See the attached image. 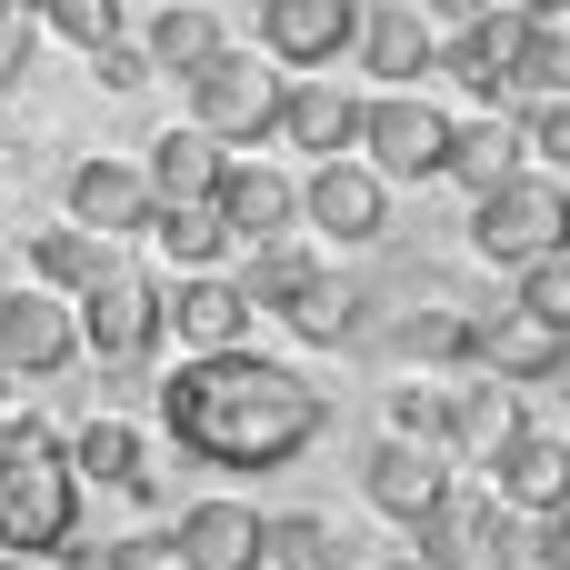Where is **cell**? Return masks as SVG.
Segmentation results:
<instances>
[{"label":"cell","mask_w":570,"mask_h":570,"mask_svg":"<svg viewBox=\"0 0 570 570\" xmlns=\"http://www.w3.org/2000/svg\"><path fill=\"white\" fill-rule=\"evenodd\" d=\"M451 481H461V471H451L441 451H421V441H381V451L361 461V501H371L381 521H401V531H411Z\"/></svg>","instance_id":"obj_18"},{"label":"cell","mask_w":570,"mask_h":570,"mask_svg":"<svg viewBox=\"0 0 570 570\" xmlns=\"http://www.w3.org/2000/svg\"><path fill=\"white\" fill-rule=\"evenodd\" d=\"M160 341H180V361H220V351H250V301L210 271V281H180L160 291Z\"/></svg>","instance_id":"obj_14"},{"label":"cell","mask_w":570,"mask_h":570,"mask_svg":"<svg viewBox=\"0 0 570 570\" xmlns=\"http://www.w3.org/2000/svg\"><path fill=\"white\" fill-rule=\"evenodd\" d=\"M0 561H80V481L40 411L0 421Z\"/></svg>","instance_id":"obj_2"},{"label":"cell","mask_w":570,"mask_h":570,"mask_svg":"<svg viewBox=\"0 0 570 570\" xmlns=\"http://www.w3.org/2000/svg\"><path fill=\"white\" fill-rule=\"evenodd\" d=\"M100 271H110V250H100L90 230H70V220H60V230H30V291H50V301H80Z\"/></svg>","instance_id":"obj_26"},{"label":"cell","mask_w":570,"mask_h":570,"mask_svg":"<svg viewBox=\"0 0 570 570\" xmlns=\"http://www.w3.org/2000/svg\"><path fill=\"white\" fill-rule=\"evenodd\" d=\"M521 170H531V150H521V110L451 120V160H441V180H461V190L481 200V190H501V180H521Z\"/></svg>","instance_id":"obj_21"},{"label":"cell","mask_w":570,"mask_h":570,"mask_svg":"<svg viewBox=\"0 0 570 570\" xmlns=\"http://www.w3.org/2000/svg\"><path fill=\"white\" fill-rule=\"evenodd\" d=\"M271 130L291 140V150H321V160H351L361 150V90L351 80H281V110H271Z\"/></svg>","instance_id":"obj_15"},{"label":"cell","mask_w":570,"mask_h":570,"mask_svg":"<svg viewBox=\"0 0 570 570\" xmlns=\"http://www.w3.org/2000/svg\"><path fill=\"white\" fill-rule=\"evenodd\" d=\"M481 471H491L481 491H491L511 521H561V511H570V431L521 421V431H511V441H501Z\"/></svg>","instance_id":"obj_8"},{"label":"cell","mask_w":570,"mask_h":570,"mask_svg":"<svg viewBox=\"0 0 570 570\" xmlns=\"http://www.w3.org/2000/svg\"><path fill=\"white\" fill-rule=\"evenodd\" d=\"M0 570H50V561H0Z\"/></svg>","instance_id":"obj_42"},{"label":"cell","mask_w":570,"mask_h":570,"mask_svg":"<svg viewBox=\"0 0 570 570\" xmlns=\"http://www.w3.org/2000/svg\"><path fill=\"white\" fill-rule=\"evenodd\" d=\"M180 100H190V130L210 140V150H230V140H261L271 130V110H281V70L261 60V50H220V60H200L190 80H180Z\"/></svg>","instance_id":"obj_7"},{"label":"cell","mask_w":570,"mask_h":570,"mask_svg":"<svg viewBox=\"0 0 570 570\" xmlns=\"http://www.w3.org/2000/svg\"><path fill=\"white\" fill-rule=\"evenodd\" d=\"M471 250H481L491 271L570 261V190H561V180H541V170H521V180L481 190V200H471Z\"/></svg>","instance_id":"obj_4"},{"label":"cell","mask_w":570,"mask_h":570,"mask_svg":"<svg viewBox=\"0 0 570 570\" xmlns=\"http://www.w3.org/2000/svg\"><path fill=\"white\" fill-rule=\"evenodd\" d=\"M321 271H331V261H321L311 240H261V250H240V271H220V281H230V291L250 301V321H261V311H291Z\"/></svg>","instance_id":"obj_25"},{"label":"cell","mask_w":570,"mask_h":570,"mask_svg":"<svg viewBox=\"0 0 570 570\" xmlns=\"http://www.w3.org/2000/svg\"><path fill=\"white\" fill-rule=\"evenodd\" d=\"M281 321H291L311 351H351V331H361V291H351L341 271H321V281H311V291H301Z\"/></svg>","instance_id":"obj_29"},{"label":"cell","mask_w":570,"mask_h":570,"mask_svg":"<svg viewBox=\"0 0 570 570\" xmlns=\"http://www.w3.org/2000/svg\"><path fill=\"white\" fill-rule=\"evenodd\" d=\"M341 551H351V541H341L331 511H271V521H261V561L271 570H341Z\"/></svg>","instance_id":"obj_27"},{"label":"cell","mask_w":570,"mask_h":570,"mask_svg":"<svg viewBox=\"0 0 570 570\" xmlns=\"http://www.w3.org/2000/svg\"><path fill=\"white\" fill-rule=\"evenodd\" d=\"M411 561H431V570H531V521H511L481 481H451L421 521H411Z\"/></svg>","instance_id":"obj_3"},{"label":"cell","mask_w":570,"mask_h":570,"mask_svg":"<svg viewBox=\"0 0 570 570\" xmlns=\"http://www.w3.org/2000/svg\"><path fill=\"white\" fill-rule=\"evenodd\" d=\"M60 451H70V481H80V491L160 501V481H150V441H140L130 421H110V411H100V421H80V431H70Z\"/></svg>","instance_id":"obj_17"},{"label":"cell","mask_w":570,"mask_h":570,"mask_svg":"<svg viewBox=\"0 0 570 570\" xmlns=\"http://www.w3.org/2000/svg\"><path fill=\"white\" fill-rule=\"evenodd\" d=\"M351 50H361V70H371L381 90H421V70L441 60V40H431V30H421L401 0H371V10H361V40H351Z\"/></svg>","instance_id":"obj_23"},{"label":"cell","mask_w":570,"mask_h":570,"mask_svg":"<svg viewBox=\"0 0 570 570\" xmlns=\"http://www.w3.org/2000/svg\"><path fill=\"white\" fill-rule=\"evenodd\" d=\"M210 210H220L230 250L301 240V180H291V170H271V160H230V170H220V190H210Z\"/></svg>","instance_id":"obj_11"},{"label":"cell","mask_w":570,"mask_h":570,"mask_svg":"<svg viewBox=\"0 0 570 570\" xmlns=\"http://www.w3.org/2000/svg\"><path fill=\"white\" fill-rule=\"evenodd\" d=\"M220 170H230V150H210L190 120H170L150 140V160H140V190H150V210H210Z\"/></svg>","instance_id":"obj_20"},{"label":"cell","mask_w":570,"mask_h":570,"mask_svg":"<svg viewBox=\"0 0 570 570\" xmlns=\"http://www.w3.org/2000/svg\"><path fill=\"white\" fill-rule=\"evenodd\" d=\"M100 570H180V561H170V531H130V541H100Z\"/></svg>","instance_id":"obj_38"},{"label":"cell","mask_w":570,"mask_h":570,"mask_svg":"<svg viewBox=\"0 0 570 570\" xmlns=\"http://www.w3.org/2000/svg\"><path fill=\"white\" fill-rule=\"evenodd\" d=\"M561 401H570V361H561Z\"/></svg>","instance_id":"obj_43"},{"label":"cell","mask_w":570,"mask_h":570,"mask_svg":"<svg viewBox=\"0 0 570 570\" xmlns=\"http://www.w3.org/2000/svg\"><path fill=\"white\" fill-rule=\"evenodd\" d=\"M90 80H100V90H120V100H130V90H150L140 40H130V30H120V40H100V50H90Z\"/></svg>","instance_id":"obj_36"},{"label":"cell","mask_w":570,"mask_h":570,"mask_svg":"<svg viewBox=\"0 0 570 570\" xmlns=\"http://www.w3.org/2000/svg\"><path fill=\"white\" fill-rule=\"evenodd\" d=\"M461 361H471V381H501V391H531V381H561L570 341H551V331H531L521 311H481V301H471V341H461Z\"/></svg>","instance_id":"obj_12"},{"label":"cell","mask_w":570,"mask_h":570,"mask_svg":"<svg viewBox=\"0 0 570 570\" xmlns=\"http://www.w3.org/2000/svg\"><path fill=\"white\" fill-rule=\"evenodd\" d=\"M301 220H311L321 240H341V250H371V240L391 230V190H381L361 160H321V170L301 180Z\"/></svg>","instance_id":"obj_13"},{"label":"cell","mask_w":570,"mask_h":570,"mask_svg":"<svg viewBox=\"0 0 570 570\" xmlns=\"http://www.w3.org/2000/svg\"><path fill=\"white\" fill-rule=\"evenodd\" d=\"M0 240H10V190H0Z\"/></svg>","instance_id":"obj_41"},{"label":"cell","mask_w":570,"mask_h":570,"mask_svg":"<svg viewBox=\"0 0 570 570\" xmlns=\"http://www.w3.org/2000/svg\"><path fill=\"white\" fill-rule=\"evenodd\" d=\"M70 331H80V351H90L100 371H140V361L160 351V281L130 271V261H110V271L70 301Z\"/></svg>","instance_id":"obj_6"},{"label":"cell","mask_w":570,"mask_h":570,"mask_svg":"<svg viewBox=\"0 0 570 570\" xmlns=\"http://www.w3.org/2000/svg\"><path fill=\"white\" fill-rule=\"evenodd\" d=\"M371 570H431V561H411V551H401V561H371Z\"/></svg>","instance_id":"obj_40"},{"label":"cell","mask_w":570,"mask_h":570,"mask_svg":"<svg viewBox=\"0 0 570 570\" xmlns=\"http://www.w3.org/2000/svg\"><path fill=\"white\" fill-rule=\"evenodd\" d=\"M230 50V30H220V10H200V0H160L150 10V30H140V60H150V80L170 70V80H190L200 60H220Z\"/></svg>","instance_id":"obj_24"},{"label":"cell","mask_w":570,"mask_h":570,"mask_svg":"<svg viewBox=\"0 0 570 570\" xmlns=\"http://www.w3.org/2000/svg\"><path fill=\"white\" fill-rule=\"evenodd\" d=\"M170 561L180 570H261V511L250 501H190L170 521Z\"/></svg>","instance_id":"obj_19"},{"label":"cell","mask_w":570,"mask_h":570,"mask_svg":"<svg viewBox=\"0 0 570 570\" xmlns=\"http://www.w3.org/2000/svg\"><path fill=\"white\" fill-rule=\"evenodd\" d=\"M70 230H90L100 250H110V240H130V230H150V190H140V160H110V150L70 160Z\"/></svg>","instance_id":"obj_16"},{"label":"cell","mask_w":570,"mask_h":570,"mask_svg":"<svg viewBox=\"0 0 570 570\" xmlns=\"http://www.w3.org/2000/svg\"><path fill=\"white\" fill-rule=\"evenodd\" d=\"M150 250H160L180 281H210V271L230 261V230H220V210H150Z\"/></svg>","instance_id":"obj_28"},{"label":"cell","mask_w":570,"mask_h":570,"mask_svg":"<svg viewBox=\"0 0 570 570\" xmlns=\"http://www.w3.org/2000/svg\"><path fill=\"white\" fill-rule=\"evenodd\" d=\"M30 60H40V20H30L20 0H0V100H20Z\"/></svg>","instance_id":"obj_35"},{"label":"cell","mask_w":570,"mask_h":570,"mask_svg":"<svg viewBox=\"0 0 570 570\" xmlns=\"http://www.w3.org/2000/svg\"><path fill=\"white\" fill-rule=\"evenodd\" d=\"M401 10H411L431 40H461V30H481V20H491V0H401Z\"/></svg>","instance_id":"obj_37"},{"label":"cell","mask_w":570,"mask_h":570,"mask_svg":"<svg viewBox=\"0 0 570 570\" xmlns=\"http://www.w3.org/2000/svg\"><path fill=\"white\" fill-rule=\"evenodd\" d=\"M531 570H570V511L561 521H531Z\"/></svg>","instance_id":"obj_39"},{"label":"cell","mask_w":570,"mask_h":570,"mask_svg":"<svg viewBox=\"0 0 570 570\" xmlns=\"http://www.w3.org/2000/svg\"><path fill=\"white\" fill-rule=\"evenodd\" d=\"M521 150L551 160L541 180H561V190H570V100H531V110H521Z\"/></svg>","instance_id":"obj_34"},{"label":"cell","mask_w":570,"mask_h":570,"mask_svg":"<svg viewBox=\"0 0 570 570\" xmlns=\"http://www.w3.org/2000/svg\"><path fill=\"white\" fill-rule=\"evenodd\" d=\"M0 391H10V381H0Z\"/></svg>","instance_id":"obj_44"},{"label":"cell","mask_w":570,"mask_h":570,"mask_svg":"<svg viewBox=\"0 0 570 570\" xmlns=\"http://www.w3.org/2000/svg\"><path fill=\"white\" fill-rule=\"evenodd\" d=\"M501 311H521L531 331L570 341V261H531V271H511V301H501Z\"/></svg>","instance_id":"obj_31"},{"label":"cell","mask_w":570,"mask_h":570,"mask_svg":"<svg viewBox=\"0 0 570 570\" xmlns=\"http://www.w3.org/2000/svg\"><path fill=\"white\" fill-rule=\"evenodd\" d=\"M441 411H451V381H401V391H391V441L441 451Z\"/></svg>","instance_id":"obj_33"},{"label":"cell","mask_w":570,"mask_h":570,"mask_svg":"<svg viewBox=\"0 0 570 570\" xmlns=\"http://www.w3.org/2000/svg\"><path fill=\"white\" fill-rule=\"evenodd\" d=\"M521 421H531V411H521V391H501V381H451V411H441V461H451V471H461V461H491Z\"/></svg>","instance_id":"obj_22"},{"label":"cell","mask_w":570,"mask_h":570,"mask_svg":"<svg viewBox=\"0 0 570 570\" xmlns=\"http://www.w3.org/2000/svg\"><path fill=\"white\" fill-rule=\"evenodd\" d=\"M511 90H521V100H570V10L531 20V40H521V70H511Z\"/></svg>","instance_id":"obj_30"},{"label":"cell","mask_w":570,"mask_h":570,"mask_svg":"<svg viewBox=\"0 0 570 570\" xmlns=\"http://www.w3.org/2000/svg\"><path fill=\"white\" fill-rule=\"evenodd\" d=\"M361 10L371 0H261V60L291 70V80H321L361 40Z\"/></svg>","instance_id":"obj_9"},{"label":"cell","mask_w":570,"mask_h":570,"mask_svg":"<svg viewBox=\"0 0 570 570\" xmlns=\"http://www.w3.org/2000/svg\"><path fill=\"white\" fill-rule=\"evenodd\" d=\"M40 30H60V40H80V50H100V40H120V0H20Z\"/></svg>","instance_id":"obj_32"},{"label":"cell","mask_w":570,"mask_h":570,"mask_svg":"<svg viewBox=\"0 0 570 570\" xmlns=\"http://www.w3.org/2000/svg\"><path fill=\"white\" fill-rule=\"evenodd\" d=\"M351 160H361L381 190H391V180H441V160H451V110H441L431 90H371Z\"/></svg>","instance_id":"obj_5"},{"label":"cell","mask_w":570,"mask_h":570,"mask_svg":"<svg viewBox=\"0 0 570 570\" xmlns=\"http://www.w3.org/2000/svg\"><path fill=\"white\" fill-rule=\"evenodd\" d=\"M70 361H80L70 301L10 281V291H0V381H50V371H70Z\"/></svg>","instance_id":"obj_10"},{"label":"cell","mask_w":570,"mask_h":570,"mask_svg":"<svg viewBox=\"0 0 570 570\" xmlns=\"http://www.w3.org/2000/svg\"><path fill=\"white\" fill-rule=\"evenodd\" d=\"M160 431L210 471H291L301 451H321L331 391L291 361L220 351V361H180L160 381Z\"/></svg>","instance_id":"obj_1"}]
</instances>
